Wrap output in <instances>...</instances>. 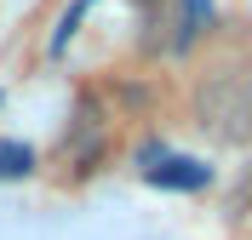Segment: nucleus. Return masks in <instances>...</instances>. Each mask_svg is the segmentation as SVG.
Instances as JSON below:
<instances>
[{"label": "nucleus", "instance_id": "20e7f679", "mask_svg": "<svg viewBox=\"0 0 252 240\" xmlns=\"http://www.w3.org/2000/svg\"><path fill=\"white\" fill-rule=\"evenodd\" d=\"M34 172V149L29 143H0V177L6 183H17V177Z\"/></svg>", "mask_w": 252, "mask_h": 240}, {"label": "nucleus", "instance_id": "f257e3e1", "mask_svg": "<svg viewBox=\"0 0 252 240\" xmlns=\"http://www.w3.org/2000/svg\"><path fill=\"white\" fill-rule=\"evenodd\" d=\"M195 126L218 143H252V63H218L195 86Z\"/></svg>", "mask_w": 252, "mask_h": 240}, {"label": "nucleus", "instance_id": "39448f33", "mask_svg": "<svg viewBox=\"0 0 252 240\" xmlns=\"http://www.w3.org/2000/svg\"><path fill=\"white\" fill-rule=\"evenodd\" d=\"M92 12V0H75V6H69V12H63V23H58V34H52V52H63L69 46V34L80 29V17Z\"/></svg>", "mask_w": 252, "mask_h": 240}, {"label": "nucleus", "instance_id": "f03ea898", "mask_svg": "<svg viewBox=\"0 0 252 240\" xmlns=\"http://www.w3.org/2000/svg\"><path fill=\"white\" fill-rule=\"evenodd\" d=\"M160 166H143V177L155 183V189H206L212 183V166L201 160H184V155H155Z\"/></svg>", "mask_w": 252, "mask_h": 240}, {"label": "nucleus", "instance_id": "7ed1b4c3", "mask_svg": "<svg viewBox=\"0 0 252 240\" xmlns=\"http://www.w3.org/2000/svg\"><path fill=\"white\" fill-rule=\"evenodd\" d=\"M212 23V0H172V52H189Z\"/></svg>", "mask_w": 252, "mask_h": 240}]
</instances>
